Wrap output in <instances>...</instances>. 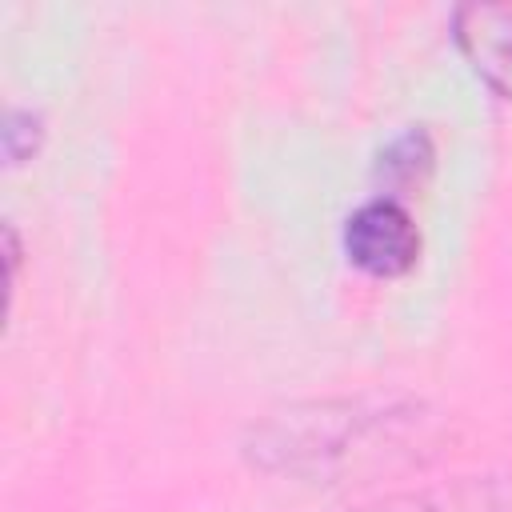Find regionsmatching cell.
<instances>
[{"label":"cell","instance_id":"6da1fadb","mask_svg":"<svg viewBox=\"0 0 512 512\" xmlns=\"http://www.w3.org/2000/svg\"><path fill=\"white\" fill-rule=\"evenodd\" d=\"M344 252L372 276H404L420 256V228L396 200H368L344 224Z\"/></svg>","mask_w":512,"mask_h":512},{"label":"cell","instance_id":"7a4b0ae2","mask_svg":"<svg viewBox=\"0 0 512 512\" xmlns=\"http://www.w3.org/2000/svg\"><path fill=\"white\" fill-rule=\"evenodd\" d=\"M456 40L472 68L504 96H512V4L456 8Z\"/></svg>","mask_w":512,"mask_h":512},{"label":"cell","instance_id":"3957f363","mask_svg":"<svg viewBox=\"0 0 512 512\" xmlns=\"http://www.w3.org/2000/svg\"><path fill=\"white\" fill-rule=\"evenodd\" d=\"M360 512H500V504L476 488V484H460L452 492H424V496H404V500H388L380 508H360Z\"/></svg>","mask_w":512,"mask_h":512},{"label":"cell","instance_id":"277c9868","mask_svg":"<svg viewBox=\"0 0 512 512\" xmlns=\"http://www.w3.org/2000/svg\"><path fill=\"white\" fill-rule=\"evenodd\" d=\"M384 164V172L392 176V172H400L404 180H412L416 176V168H428V160H432V144H428V136L424 132H408V136H400L384 156H380Z\"/></svg>","mask_w":512,"mask_h":512}]
</instances>
